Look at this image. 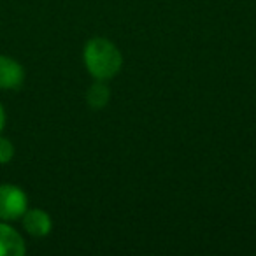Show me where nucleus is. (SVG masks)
Listing matches in <instances>:
<instances>
[{"label":"nucleus","mask_w":256,"mask_h":256,"mask_svg":"<svg viewBox=\"0 0 256 256\" xmlns=\"http://www.w3.org/2000/svg\"><path fill=\"white\" fill-rule=\"evenodd\" d=\"M82 62L93 79L109 81L120 74L123 67V54L112 40L106 37H93L84 44Z\"/></svg>","instance_id":"obj_1"},{"label":"nucleus","mask_w":256,"mask_h":256,"mask_svg":"<svg viewBox=\"0 0 256 256\" xmlns=\"http://www.w3.org/2000/svg\"><path fill=\"white\" fill-rule=\"evenodd\" d=\"M28 209V195L16 184H0V221H16Z\"/></svg>","instance_id":"obj_2"},{"label":"nucleus","mask_w":256,"mask_h":256,"mask_svg":"<svg viewBox=\"0 0 256 256\" xmlns=\"http://www.w3.org/2000/svg\"><path fill=\"white\" fill-rule=\"evenodd\" d=\"M25 82V68L18 60L0 54V90H20Z\"/></svg>","instance_id":"obj_3"},{"label":"nucleus","mask_w":256,"mask_h":256,"mask_svg":"<svg viewBox=\"0 0 256 256\" xmlns=\"http://www.w3.org/2000/svg\"><path fill=\"white\" fill-rule=\"evenodd\" d=\"M22 223L26 234L36 238L46 237L53 230V220H51L50 212L44 209H39V207L26 209V212L22 216Z\"/></svg>","instance_id":"obj_4"},{"label":"nucleus","mask_w":256,"mask_h":256,"mask_svg":"<svg viewBox=\"0 0 256 256\" xmlns=\"http://www.w3.org/2000/svg\"><path fill=\"white\" fill-rule=\"evenodd\" d=\"M26 244L18 230L9 226L8 221H0V256H23Z\"/></svg>","instance_id":"obj_5"},{"label":"nucleus","mask_w":256,"mask_h":256,"mask_svg":"<svg viewBox=\"0 0 256 256\" xmlns=\"http://www.w3.org/2000/svg\"><path fill=\"white\" fill-rule=\"evenodd\" d=\"M110 100V90L106 84V81L95 79L92 86L86 92V102L92 109H104Z\"/></svg>","instance_id":"obj_6"},{"label":"nucleus","mask_w":256,"mask_h":256,"mask_svg":"<svg viewBox=\"0 0 256 256\" xmlns=\"http://www.w3.org/2000/svg\"><path fill=\"white\" fill-rule=\"evenodd\" d=\"M14 153L16 150H14V144L11 142V139H8V137H4L0 134V165H6L9 162H12Z\"/></svg>","instance_id":"obj_7"},{"label":"nucleus","mask_w":256,"mask_h":256,"mask_svg":"<svg viewBox=\"0 0 256 256\" xmlns=\"http://www.w3.org/2000/svg\"><path fill=\"white\" fill-rule=\"evenodd\" d=\"M4 126H6V109H4V106L0 104V134H2Z\"/></svg>","instance_id":"obj_8"}]
</instances>
